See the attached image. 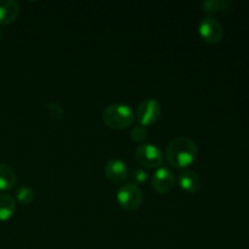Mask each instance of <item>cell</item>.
<instances>
[{
  "mask_svg": "<svg viewBox=\"0 0 249 249\" xmlns=\"http://www.w3.org/2000/svg\"><path fill=\"white\" fill-rule=\"evenodd\" d=\"M198 155V147L192 139L178 136L167 146V160L174 168H186L195 162Z\"/></svg>",
  "mask_w": 249,
  "mask_h": 249,
  "instance_id": "obj_1",
  "label": "cell"
},
{
  "mask_svg": "<svg viewBox=\"0 0 249 249\" xmlns=\"http://www.w3.org/2000/svg\"><path fill=\"white\" fill-rule=\"evenodd\" d=\"M102 119L108 128L119 130L131 125L135 119V114L129 105L116 102L105 107L102 111Z\"/></svg>",
  "mask_w": 249,
  "mask_h": 249,
  "instance_id": "obj_2",
  "label": "cell"
},
{
  "mask_svg": "<svg viewBox=\"0 0 249 249\" xmlns=\"http://www.w3.org/2000/svg\"><path fill=\"white\" fill-rule=\"evenodd\" d=\"M117 202L126 211H135L142 204L143 194L138 185L131 182L122 185L117 191Z\"/></svg>",
  "mask_w": 249,
  "mask_h": 249,
  "instance_id": "obj_3",
  "label": "cell"
},
{
  "mask_svg": "<svg viewBox=\"0 0 249 249\" xmlns=\"http://www.w3.org/2000/svg\"><path fill=\"white\" fill-rule=\"evenodd\" d=\"M135 160L147 168H157L163 163V152L153 143H141L135 148Z\"/></svg>",
  "mask_w": 249,
  "mask_h": 249,
  "instance_id": "obj_4",
  "label": "cell"
},
{
  "mask_svg": "<svg viewBox=\"0 0 249 249\" xmlns=\"http://www.w3.org/2000/svg\"><path fill=\"white\" fill-rule=\"evenodd\" d=\"M160 112H162L160 104L156 99L151 97V99H146L142 102H140L138 109H136L135 117L139 124L147 126L158 121Z\"/></svg>",
  "mask_w": 249,
  "mask_h": 249,
  "instance_id": "obj_5",
  "label": "cell"
},
{
  "mask_svg": "<svg viewBox=\"0 0 249 249\" xmlns=\"http://www.w3.org/2000/svg\"><path fill=\"white\" fill-rule=\"evenodd\" d=\"M199 36L209 44H216L223 39L224 29L220 22L212 16L202 18L198 23Z\"/></svg>",
  "mask_w": 249,
  "mask_h": 249,
  "instance_id": "obj_6",
  "label": "cell"
},
{
  "mask_svg": "<svg viewBox=\"0 0 249 249\" xmlns=\"http://www.w3.org/2000/svg\"><path fill=\"white\" fill-rule=\"evenodd\" d=\"M175 184V174L168 167H160L152 177V187L158 194H168Z\"/></svg>",
  "mask_w": 249,
  "mask_h": 249,
  "instance_id": "obj_7",
  "label": "cell"
},
{
  "mask_svg": "<svg viewBox=\"0 0 249 249\" xmlns=\"http://www.w3.org/2000/svg\"><path fill=\"white\" fill-rule=\"evenodd\" d=\"M105 175L113 184H122L129 177L128 165L119 158H112L105 165Z\"/></svg>",
  "mask_w": 249,
  "mask_h": 249,
  "instance_id": "obj_8",
  "label": "cell"
},
{
  "mask_svg": "<svg viewBox=\"0 0 249 249\" xmlns=\"http://www.w3.org/2000/svg\"><path fill=\"white\" fill-rule=\"evenodd\" d=\"M179 185L187 194H196L202 186V179L194 170H184L179 174Z\"/></svg>",
  "mask_w": 249,
  "mask_h": 249,
  "instance_id": "obj_9",
  "label": "cell"
},
{
  "mask_svg": "<svg viewBox=\"0 0 249 249\" xmlns=\"http://www.w3.org/2000/svg\"><path fill=\"white\" fill-rule=\"evenodd\" d=\"M18 14L19 2L17 0H0V23H11Z\"/></svg>",
  "mask_w": 249,
  "mask_h": 249,
  "instance_id": "obj_10",
  "label": "cell"
},
{
  "mask_svg": "<svg viewBox=\"0 0 249 249\" xmlns=\"http://www.w3.org/2000/svg\"><path fill=\"white\" fill-rule=\"evenodd\" d=\"M16 174L14 169L5 163H0V190L7 191L11 190L16 184Z\"/></svg>",
  "mask_w": 249,
  "mask_h": 249,
  "instance_id": "obj_11",
  "label": "cell"
},
{
  "mask_svg": "<svg viewBox=\"0 0 249 249\" xmlns=\"http://www.w3.org/2000/svg\"><path fill=\"white\" fill-rule=\"evenodd\" d=\"M16 211V199L10 195H0V220H7Z\"/></svg>",
  "mask_w": 249,
  "mask_h": 249,
  "instance_id": "obj_12",
  "label": "cell"
},
{
  "mask_svg": "<svg viewBox=\"0 0 249 249\" xmlns=\"http://www.w3.org/2000/svg\"><path fill=\"white\" fill-rule=\"evenodd\" d=\"M232 6V2L228 0H204L202 2V9L208 14H215L219 11H226Z\"/></svg>",
  "mask_w": 249,
  "mask_h": 249,
  "instance_id": "obj_13",
  "label": "cell"
},
{
  "mask_svg": "<svg viewBox=\"0 0 249 249\" xmlns=\"http://www.w3.org/2000/svg\"><path fill=\"white\" fill-rule=\"evenodd\" d=\"M16 199L21 204L28 206L34 199V191L29 186H19L16 191Z\"/></svg>",
  "mask_w": 249,
  "mask_h": 249,
  "instance_id": "obj_14",
  "label": "cell"
},
{
  "mask_svg": "<svg viewBox=\"0 0 249 249\" xmlns=\"http://www.w3.org/2000/svg\"><path fill=\"white\" fill-rule=\"evenodd\" d=\"M46 111L49 112L51 118L53 119H62L65 116V111H63L62 106L58 102L51 101L46 104Z\"/></svg>",
  "mask_w": 249,
  "mask_h": 249,
  "instance_id": "obj_15",
  "label": "cell"
},
{
  "mask_svg": "<svg viewBox=\"0 0 249 249\" xmlns=\"http://www.w3.org/2000/svg\"><path fill=\"white\" fill-rule=\"evenodd\" d=\"M147 129H146V126L141 125V124H138V125H135L131 129V139H133L134 141H138V142L145 141L146 139H147Z\"/></svg>",
  "mask_w": 249,
  "mask_h": 249,
  "instance_id": "obj_16",
  "label": "cell"
},
{
  "mask_svg": "<svg viewBox=\"0 0 249 249\" xmlns=\"http://www.w3.org/2000/svg\"><path fill=\"white\" fill-rule=\"evenodd\" d=\"M130 178L131 180H133V182L131 184L134 185H140V184H143V182L147 180L148 178V174L146 173V170H143L142 168H134L133 172H131L130 174Z\"/></svg>",
  "mask_w": 249,
  "mask_h": 249,
  "instance_id": "obj_17",
  "label": "cell"
},
{
  "mask_svg": "<svg viewBox=\"0 0 249 249\" xmlns=\"http://www.w3.org/2000/svg\"><path fill=\"white\" fill-rule=\"evenodd\" d=\"M1 38H2V33H1V29H0V40H1Z\"/></svg>",
  "mask_w": 249,
  "mask_h": 249,
  "instance_id": "obj_18",
  "label": "cell"
}]
</instances>
